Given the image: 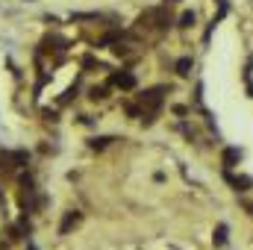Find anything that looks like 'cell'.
Listing matches in <instances>:
<instances>
[{
    "instance_id": "8992f818",
    "label": "cell",
    "mask_w": 253,
    "mask_h": 250,
    "mask_svg": "<svg viewBox=\"0 0 253 250\" xmlns=\"http://www.w3.org/2000/svg\"><path fill=\"white\" fill-rule=\"evenodd\" d=\"M239 159H242V150H239V147H230V150H224V165H227V168H233Z\"/></svg>"
},
{
    "instance_id": "9c48e42d",
    "label": "cell",
    "mask_w": 253,
    "mask_h": 250,
    "mask_svg": "<svg viewBox=\"0 0 253 250\" xmlns=\"http://www.w3.org/2000/svg\"><path fill=\"white\" fill-rule=\"evenodd\" d=\"M177 74H180V77H189L191 74V59H180V62H177Z\"/></svg>"
},
{
    "instance_id": "6da1fadb",
    "label": "cell",
    "mask_w": 253,
    "mask_h": 250,
    "mask_svg": "<svg viewBox=\"0 0 253 250\" xmlns=\"http://www.w3.org/2000/svg\"><path fill=\"white\" fill-rule=\"evenodd\" d=\"M162 100H165V88H147L144 94H138V106L126 103V112L132 118H141L144 124H150L156 118V112L162 109Z\"/></svg>"
},
{
    "instance_id": "30bf717a",
    "label": "cell",
    "mask_w": 253,
    "mask_h": 250,
    "mask_svg": "<svg viewBox=\"0 0 253 250\" xmlns=\"http://www.w3.org/2000/svg\"><path fill=\"white\" fill-rule=\"evenodd\" d=\"M194 24V12H183L180 15V27H191Z\"/></svg>"
},
{
    "instance_id": "7a4b0ae2",
    "label": "cell",
    "mask_w": 253,
    "mask_h": 250,
    "mask_svg": "<svg viewBox=\"0 0 253 250\" xmlns=\"http://www.w3.org/2000/svg\"><path fill=\"white\" fill-rule=\"evenodd\" d=\"M171 27V15H168V6H159V9H147V12H141L138 15V30L144 33H165Z\"/></svg>"
},
{
    "instance_id": "52a82bcc",
    "label": "cell",
    "mask_w": 253,
    "mask_h": 250,
    "mask_svg": "<svg viewBox=\"0 0 253 250\" xmlns=\"http://www.w3.org/2000/svg\"><path fill=\"white\" fill-rule=\"evenodd\" d=\"M227 180H230V186H236L239 191H245V188L251 186V180H248V177H233V174H227Z\"/></svg>"
},
{
    "instance_id": "ba28073f",
    "label": "cell",
    "mask_w": 253,
    "mask_h": 250,
    "mask_svg": "<svg viewBox=\"0 0 253 250\" xmlns=\"http://www.w3.org/2000/svg\"><path fill=\"white\" fill-rule=\"evenodd\" d=\"M215 245H218V248H224V245H227V227H224V224L215 230Z\"/></svg>"
},
{
    "instance_id": "8fae6325",
    "label": "cell",
    "mask_w": 253,
    "mask_h": 250,
    "mask_svg": "<svg viewBox=\"0 0 253 250\" xmlns=\"http://www.w3.org/2000/svg\"><path fill=\"white\" fill-rule=\"evenodd\" d=\"M106 97V85H100V88H91V100H103Z\"/></svg>"
},
{
    "instance_id": "5b68a950",
    "label": "cell",
    "mask_w": 253,
    "mask_h": 250,
    "mask_svg": "<svg viewBox=\"0 0 253 250\" xmlns=\"http://www.w3.org/2000/svg\"><path fill=\"white\" fill-rule=\"evenodd\" d=\"M80 221H83V215H80L77 209H74V212H68V215L62 218V224H59V233H62V236H65V233H71V230H74Z\"/></svg>"
},
{
    "instance_id": "277c9868",
    "label": "cell",
    "mask_w": 253,
    "mask_h": 250,
    "mask_svg": "<svg viewBox=\"0 0 253 250\" xmlns=\"http://www.w3.org/2000/svg\"><path fill=\"white\" fill-rule=\"evenodd\" d=\"M112 85H118V88H124V91H132V88H135V77H132L129 71H115V74H112Z\"/></svg>"
},
{
    "instance_id": "3957f363",
    "label": "cell",
    "mask_w": 253,
    "mask_h": 250,
    "mask_svg": "<svg viewBox=\"0 0 253 250\" xmlns=\"http://www.w3.org/2000/svg\"><path fill=\"white\" fill-rule=\"evenodd\" d=\"M24 165H27V153L24 150H3L0 153V171L3 174H12V171H18Z\"/></svg>"
},
{
    "instance_id": "7c38bea8",
    "label": "cell",
    "mask_w": 253,
    "mask_h": 250,
    "mask_svg": "<svg viewBox=\"0 0 253 250\" xmlns=\"http://www.w3.org/2000/svg\"><path fill=\"white\" fill-rule=\"evenodd\" d=\"M109 141H115V138H91V147L97 150V147H106Z\"/></svg>"
}]
</instances>
